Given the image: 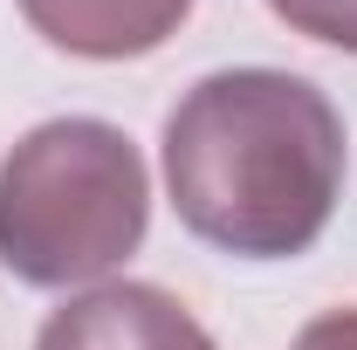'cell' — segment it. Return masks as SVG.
Masks as SVG:
<instances>
[{
    "label": "cell",
    "instance_id": "1",
    "mask_svg": "<svg viewBox=\"0 0 357 350\" xmlns=\"http://www.w3.org/2000/svg\"><path fill=\"white\" fill-rule=\"evenodd\" d=\"M165 185L206 248L289 261L316 248L344 192V117L289 69H220L165 117Z\"/></svg>",
    "mask_w": 357,
    "mask_h": 350
},
{
    "label": "cell",
    "instance_id": "2",
    "mask_svg": "<svg viewBox=\"0 0 357 350\" xmlns=\"http://www.w3.org/2000/svg\"><path fill=\"white\" fill-rule=\"evenodd\" d=\"M151 178L103 117L35 124L0 158V268L28 289L96 282L144 241Z\"/></svg>",
    "mask_w": 357,
    "mask_h": 350
},
{
    "label": "cell",
    "instance_id": "3",
    "mask_svg": "<svg viewBox=\"0 0 357 350\" xmlns=\"http://www.w3.org/2000/svg\"><path fill=\"white\" fill-rule=\"evenodd\" d=\"M35 350H220V344L185 316L178 296L151 289V282H110V289H89L55 309Z\"/></svg>",
    "mask_w": 357,
    "mask_h": 350
},
{
    "label": "cell",
    "instance_id": "4",
    "mask_svg": "<svg viewBox=\"0 0 357 350\" xmlns=\"http://www.w3.org/2000/svg\"><path fill=\"white\" fill-rule=\"evenodd\" d=\"M28 28L42 42L89 55V62H131L178 35V21L192 14V0H21Z\"/></svg>",
    "mask_w": 357,
    "mask_h": 350
},
{
    "label": "cell",
    "instance_id": "5",
    "mask_svg": "<svg viewBox=\"0 0 357 350\" xmlns=\"http://www.w3.org/2000/svg\"><path fill=\"white\" fill-rule=\"evenodd\" d=\"M268 7H275V21H289L296 35L357 55V0H268Z\"/></svg>",
    "mask_w": 357,
    "mask_h": 350
},
{
    "label": "cell",
    "instance_id": "6",
    "mask_svg": "<svg viewBox=\"0 0 357 350\" xmlns=\"http://www.w3.org/2000/svg\"><path fill=\"white\" fill-rule=\"evenodd\" d=\"M289 350H357V309H330V316L303 323V337Z\"/></svg>",
    "mask_w": 357,
    "mask_h": 350
}]
</instances>
